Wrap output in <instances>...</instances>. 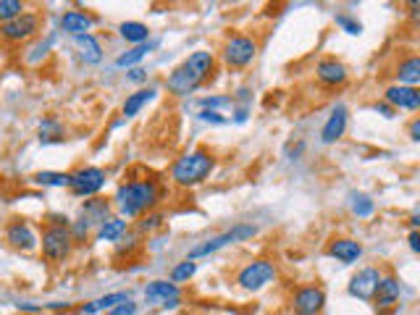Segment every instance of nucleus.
Wrapping results in <instances>:
<instances>
[{
    "mask_svg": "<svg viewBox=\"0 0 420 315\" xmlns=\"http://www.w3.org/2000/svg\"><path fill=\"white\" fill-rule=\"evenodd\" d=\"M213 66H216L213 53L197 50V53H192L190 58L181 63L179 69L171 71L169 79H166V89H169L171 95H176V98H184V95L195 92L213 74Z\"/></svg>",
    "mask_w": 420,
    "mask_h": 315,
    "instance_id": "nucleus-1",
    "label": "nucleus"
},
{
    "mask_svg": "<svg viewBox=\"0 0 420 315\" xmlns=\"http://www.w3.org/2000/svg\"><path fill=\"white\" fill-rule=\"evenodd\" d=\"M158 202V184L152 179H142V181H126L116 189L113 195V205L121 210V216L134 218L150 210Z\"/></svg>",
    "mask_w": 420,
    "mask_h": 315,
    "instance_id": "nucleus-2",
    "label": "nucleus"
},
{
    "mask_svg": "<svg viewBox=\"0 0 420 315\" xmlns=\"http://www.w3.org/2000/svg\"><path fill=\"white\" fill-rule=\"evenodd\" d=\"M213 168H216V158L213 153L208 150H192L187 155H181L173 168H171V179H173V184H179V187H197L202 184L205 179L213 174Z\"/></svg>",
    "mask_w": 420,
    "mask_h": 315,
    "instance_id": "nucleus-3",
    "label": "nucleus"
},
{
    "mask_svg": "<svg viewBox=\"0 0 420 315\" xmlns=\"http://www.w3.org/2000/svg\"><path fill=\"white\" fill-rule=\"evenodd\" d=\"M42 257L53 263V266H60V263H66L71 255V250H74V236L66 226H48L42 229Z\"/></svg>",
    "mask_w": 420,
    "mask_h": 315,
    "instance_id": "nucleus-4",
    "label": "nucleus"
},
{
    "mask_svg": "<svg viewBox=\"0 0 420 315\" xmlns=\"http://www.w3.org/2000/svg\"><path fill=\"white\" fill-rule=\"evenodd\" d=\"M258 56V42L250 37V34H231L226 42H223V50H221V58L226 66L231 69H244L250 66L252 60Z\"/></svg>",
    "mask_w": 420,
    "mask_h": 315,
    "instance_id": "nucleus-5",
    "label": "nucleus"
},
{
    "mask_svg": "<svg viewBox=\"0 0 420 315\" xmlns=\"http://www.w3.org/2000/svg\"><path fill=\"white\" fill-rule=\"evenodd\" d=\"M255 234H258V226H252V224H237V226L229 229V231H223V234H218V236H210L208 242L192 247L187 260H197V257L213 255V252H218L221 247L234 245V242H244V239H250V236H255Z\"/></svg>",
    "mask_w": 420,
    "mask_h": 315,
    "instance_id": "nucleus-6",
    "label": "nucleus"
},
{
    "mask_svg": "<svg viewBox=\"0 0 420 315\" xmlns=\"http://www.w3.org/2000/svg\"><path fill=\"white\" fill-rule=\"evenodd\" d=\"M276 274H279L276 266L270 260H263L261 257V260H252V263H247V266L242 268L239 274H237V284L244 292H261L270 281H276Z\"/></svg>",
    "mask_w": 420,
    "mask_h": 315,
    "instance_id": "nucleus-7",
    "label": "nucleus"
},
{
    "mask_svg": "<svg viewBox=\"0 0 420 315\" xmlns=\"http://www.w3.org/2000/svg\"><path fill=\"white\" fill-rule=\"evenodd\" d=\"M40 32V16L32 13V11H24L16 19L0 24V39L6 42H24V39H32Z\"/></svg>",
    "mask_w": 420,
    "mask_h": 315,
    "instance_id": "nucleus-8",
    "label": "nucleus"
},
{
    "mask_svg": "<svg viewBox=\"0 0 420 315\" xmlns=\"http://www.w3.org/2000/svg\"><path fill=\"white\" fill-rule=\"evenodd\" d=\"M103 187H105V171L98 166H84L71 174L69 189L74 192V197H92Z\"/></svg>",
    "mask_w": 420,
    "mask_h": 315,
    "instance_id": "nucleus-9",
    "label": "nucleus"
},
{
    "mask_svg": "<svg viewBox=\"0 0 420 315\" xmlns=\"http://www.w3.org/2000/svg\"><path fill=\"white\" fill-rule=\"evenodd\" d=\"M108 218V202L103 200V197H95V200H87L79 210V221H77V231H74V242L81 239V236H87L92 226H100L103 221Z\"/></svg>",
    "mask_w": 420,
    "mask_h": 315,
    "instance_id": "nucleus-10",
    "label": "nucleus"
},
{
    "mask_svg": "<svg viewBox=\"0 0 420 315\" xmlns=\"http://www.w3.org/2000/svg\"><path fill=\"white\" fill-rule=\"evenodd\" d=\"M326 305V292L320 286H300L291 297L294 315H318Z\"/></svg>",
    "mask_w": 420,
    "mask_h": 315,
    "instance_id": "nucleus-11",
    "label": "nucleus"
},
{
    "mask_svg": "<svg viewBox=\"0 0 420 315\" xmlns=\"http://www.w3.org/2000/svg\"><path fill=\"white\" fill-rule=\"evenodd\" d=\"M6 242H8L13 250H21V252H32L37 250V234L32 231V226L21 218H13L8 226H6Z\"/></svg>",
    "mask_w": 420,
    "mask_h": 315,
    "instance_id": "nucleus-12",
    "label": "nucleus"
},
{
    "mask_svg": "<svg viewBox=\"0 0 420 315\" xmlns=\"http://www.w3.org/2000/svg\"><path fill=\"white\" fill-rule=\"evenodd\" d=\"M400 295H402V284L397 276H381L379 286H376V292H373V305L379 307V310H391V307L400 302Z\"/></svg>",
    "mask_w": 420,
    "mask_h": 315,
    "instance_id": "nucleus-13",
    "label": "nucleus"
},
{
    "mask_svg": "<svg viewBox=\"0 0 420 315\" xmlns=\"http://www.w3.org/2000/svg\"><path fill=\"white\" fill-rule=\"evenodd\" d=\"M381 281L379 268H360L357 274L352 276L350 281V295L357 300H373V292Z\"/></svg>",
    "mask_w": 420,
    "mask_h": 315,
    "instance_id": "nucleus-14",
    "label": "nucleus"
},
{
    "mask_svg": "<svg viewBox=\"0 0 420 315\" xmlns=\"http://www.w3.org/2000/svg\"><path fill=\"white\" fill-rule=\"evenodd\" d=\"M315 77H318L320 84H326V87H341L344 82H347V66L336 58H323L315 66Z\"/></svg>",
    "mask_w": 420,
    "mask_h": 315,
    "instance_id": "nucleus-15",
    "label": "nucleus"
},
{
    "mask_svg": "<svg viewBox=\"0 0 420 315\" xmlns=\"http://www.w3.org/2000/svg\"><path fill=\"white\" fill-rule=\"evenodd\" d=\"M344 131H347V108L336 105V108L331 110L326 127L320 129V142L323 145H334V142H339L344 137Z\"/></svg>",
    "mask_w": 420,
    "mask_h": 315,
    "instance_id": "nucleus-16",
    "label": "nucleus"
},
{
    "mask_svg": "<svg viewBox=\"0 0 420 315\" xmlns=\"http://www.w3.org/2000/svg\"><path fill=\"white\" fill-rule=\"evenodd\" d=\"M60 27L63 32H69L71 37H81V34H90V30L95 27V16L87 11H66L60 16Z\"/></svg>",
    "mask_w": 420,
    "mask_h": 315,
    "instance_id": "nucleus-17",
    "label": "nucleus"
},
{
    "mask_svg": "<svg viewBox=\"0 0 420 315\" xmlns=\"http://www.w3.org/2000/svg\"><path fill=\"white\" fill-rule=\"evenodd\" d=\"M145 297L147 302H163L166 307L179 305V286L169 284V281H150L145 286Z\"/></svg>",
    "mask_w": 420,
    "mask_h": 315,
    "instance_id": "nucleus-18",
    "label": "nucleus"
},
{
    "mask_svg": "<svg viewBox=\"0 0 420 315\" xmlns=\"http://www.w3.org/2000/svg\"><path fill=\"white\" fill-rule=\"evenodd\" d=\"M386 103H391L394 108H405V110H418L420 108V92L415 87H402V84H394L383 92Z\"/></svg>",
    "mask_w": 420,
    "mask_h": 315,
    "instance_id": "nucleus-19",
    "label": "nucleus"
},
{
    "mask_svg": "<svg viewBox=\"0 0 420 315\" xmlns=\"http://www.w3.org/2000/svg\"><path fill=\"white\" fill-rule=\"evenodd\" d=\"M329 255L336 257L339 263H357L362 257V245L360 242H355V239H347V236H339V239H334L329 245Z\"/></svg>",
    "mask_w": 420,
    "mask_h": 315,
    "instance_id": "nucleus-20",
    "label": "nucleus"
},
{
    "mask_svg": "<svg viewBox=\"0 0 420 315\" xmlns=\"http://www.w3.org/2000/svg\"><path fill=\"white\" fill-rule=\"evenodd\" d=\"M74 45L79 48V56H81V60L84 63H100L103 60V48H100V42L92 37V34H81V37H74Z\"/></svg>",
    "mask_w": 420,
    "mask_h": 315,
    "instance_id": "nucleus-21",
    "label": "nucleus"
},
{
    "mask_svg": "<svg viewBox=\"0 0 420 315\" xmlns=\"http://www.w3.org/2000/svg\"><path fill=\"white\" fill-rule=\"evenodd\" d=\"M397 79H400L402 87H415L420 82V58L418 56H410V58H405L400 63V69H397Z\"/></svg>",
    "mask_w": 420,
    "mask_h": 315,
    "instance_id": "nucleus-22",
    "label": "nucleus"
},
{
    "mask_svg": "<svg viewBox=\"0 0 420 315\" xmlns=\"http://www.w3.org/2000/svg\"><path fill=\"white\" fill-rule=\"evenodd\" d=\"M119 34L131 45H145L147 37H150V30L142 24V21H124L119 27Z\"/></svg>",
    "mask_w": 420,
    "mask_h": 315,
    "instance_id": "nucleus-23",
    "label": "nucleus"
},
{
    "mask_svg": "<svg viewBox=\"0 0 420 315\" xmlns=\"http://www.w3.org/2000/svg\"><path fill=\"white\" fill-rule=\"evenodd\" d=\"M126 234V221H121V218L110 216L105 218L100 226H98V239L100 242H116L121 236Z\"/></svg>",
    "mask_w": 420,
    "mask_h": 315,
    "instance_id": "nucleus-24",
    "label": "nucleus"
},
{
    "mask_svg": "<svg viewBox=\"0 0 420 315\" xmlns=\"http://www.w3.org/2000/svg\"><path fill=\"white\" fill-rule=\"evenodd\" d=\"M155 98V89H137V92H134V95H129V98L124 100V116L126 118H131V116H137V113H140L142 110V105H145V103H150V100Z\"/></svg>",
    "mask_w": 420,
    "mask_h": 315,
    "instance_id": "nucleus-25",
    "label": "nucleus"
},
{
    "mask_svg": "<svg viewBox=\"0 0 420 315\" xmlns=\"http://www.w3.org/2000/svg\"><path fill=\"white\" fill-rule=\"evenodd\" d=\"M126 300H129L126 292H113V295H105V297H100V300L90 302V305H84V315H95V313H100V310H110V307L121 305V302H126Z\"/></svg>",
    "mask_w": 420,
    "mask_h": 315,
    "instance_id": "nucleus-26",
    "label": "nucleus"
},
{
    "mask_svg": "<svg viewBox=\"0 0 420 315\" xmlns=\"http://www.w3.org/2000/svg\"><path fill=\"white\" fill-rule=\"evenodd\" d=\"M34 184H40V187H69L71 174H60V171H40V174H34Z\"/></svg>",
    "mask_w": 420,
    "mask_h": 315,
    "instance_id": "nucleus-27",
    "label": "nucleus"
},
{
    "mask_svg": "<svg viewBox=\"0 0 420 315\" xmlns=\"http://www.w3.org/2000/svg\"><path fill=\"white\" fill-rule=\"evenodd\" d=\"M155 48V42H147V45H137L134 50H129V53H124V56H119L116 58V66L119 69H129V66H134V63H140L150 50Z\"/></svg>",
    "mask_w": 420,
    "mask_h": 315,
    "instance_id": "nucleus-28",
    "label": "nucleus"
},
{
    "mask_svg": "<svg viewBox=\"0 0 420 315\" xmlns=\"http://www.w3.org/2000/svg\"><path fill=\"white\" fill-rule=\"evenodd\" d=\"M63 127H60L55 118H45L40 124V142H60L63 139Z\"/></svg>",
    "mask_w": 420,
    "mask_h": 315,
    "instance_id": "nucleus-29",
    "label": "nucleus"
},
{
    "mask_svg": "<svg viewBox=\"0 0 420 315\" xmlns=\"http://www.w3.org/2000/svg\"><path fill=\"white\" fill-rule=\"evenodd\" d=\"M24 3L21 0H0V24H6V21L16 19L24 13Z\"/></svg>",
    "mask_w": 420,
    "mask_h": 315,
    "instance_id": "nucleus-30",
    "label": "nucleus"
},
{
    "mask_svg": "<svg viewBox=\"0 0 420 315\" xmlns=\"http://www.w3.org/2000/svg\"><path fill=\"white\" fill-rule=\"evenodd\" d=\"M373 210H376V202H373L368 195H352V213H355V216L368 218L373 216Z\"/></svg>",
    "mask_w": 420,
    "mask_h": 315,
    "instance_id": "nucleus-31",
    "label": "nucleus"
},
{
    "mask_svg": "<svg viewBox=\"0 0 420 315\" xmlns=\"http://www.w3.org/2000/svg\"><path fill=\"white\" fill-rule=\"evenodd\" d=\"M195 271H197V266H195V260H181L179 266L171 271V284H179V281H187V278H192V276H195Z\"/></svg>",
    "mask_w": 420,
    "mask_h": 315,
    "instance_id": "nucleus-32",
    "label": "nucleus"
},
{
    "mask_svg": "<svg viewBox=\"0 0 420 315\" xmlns=\"http://www.w3.org/2000/svg\"><path fill=\"white\" fill-rule=\"evenodd\" d=\"M134 313H137V305H134L131 300H126V302H121V305L110 307L105 315H134Z\"/></svg>",
    "mask_w": 420,
    "mask_h": 315,
    "instance_id": "nucleus-33",
    "label": "nucleus"
},
{
    "mask_svg": "<svg viewBox=\"0 0 420 315\" xmlns=\"http://www.w3.org/2000/svg\"><path fill=\"white\" fill-rule=\"evenodd\" d=\"M336 24H339V27H344V30L350 32V34H360V32H362L360 24H357L355 19H350V16H336Z\"/></svg>",
    "mask_w": 420,
    "mask_h": 315,
    "instance_id": "nucleus-34",
    "label": "nucleus"
},
{
    "mask_svg": "<svg viewBox=\"0 0 420 315\" xmlns=\"http://www.w3.org/2000/svg\"><path fill=\"white\" fill-rule=\"evenodd\" d=\"M200 118L208 124H226V118L221 116L218 110H200Z\"/></svg>",
    "mask_w": 420,
    "mask_h": 315,
    "instance_id": "nucleus-35",
    "label": "nucleus"
},
{
    "mask_svg": "<svg viewBox=\"0 0 420 315\" xmlns=\"http://www.w3.org/2000/svg\"><path fill=\"white\" fill-rule=\"evenodd\" d=\"M155 226H160V216H158V213H152V216L142 218V224H140L142 231H152Z\"/></svg>",
    "mask_w": 420,
    "mask_h": 315,
    "instance_id": "nucleus-36",
    "label": "nucleus"
},
{
    "mask_svg": "<svg viewBox=\"0 0 420 315\" xmlns=\"http://www.w3.org/2000/svg\"><path fill=\"white\" fill-rule=\"evenodd\" d=\"M226 103H229L226 98H205L202 100V110H216L221 105H226Z\"/></svg>",
    "mask_w": 420,
    "mask_h": 315,
    "instance_id": "nucleus-37",
    "label": "nucleus"
},
{
    "mask_svg": "<svg viewBox=\"0 0 420 315\" xmlns=\"http://www.w3.org/2000/svg\"><path fill=\"white\" fill-rule=\"evenodd\" d=\"M373 110H376V113H383V118H394V108L383 105V103H376V105H373Z\"/></svg>",
    "mask_w": 420,
    "mask_h": 315,
    "instance_id": "nucleus-38",
    "label": "nucleus"
},
{
    "mask_svg": "<svg viewBox=\"0 0 420 315\" xmlns=\"http://www.w3.org/2000/svg\"><path fill=\"white\" fill-rule=\"evenodd\" d=\"M410 139L412 142H418L420 139V118H415V121L410 124Z\"/></svg>",
    "mask_w": 420,
    "mask_h": 315,
    "instance_id": "nucleus-39",
    "label": "nucleus"
},
{
    "mask_svg": "<svg viewBox=\"0 0 420 315\" xmlns=\"http://www.w3.org/2000/svg\"><path fill=\"white\" fill-rule=\"evenodd\" d=\"M407 242H410L412 252H420V234L418 231H410V239H407Z\"/></svg>",
    "mask_w": 420,
    "mask_h": 315,
    "instance_id": "nucleus-40",
    "label": "nucleus"
},
{
    "mask_svg": "<svg viewBox=\"0 0 420 315\" xmlns=\"http://www.w3.org/2000/svg\"><path fill=\"white\" fill-rule=\"evenodd\" d=\"M21 310V313H40L42 307L40 305H29V302H24V305H16Z\"/></svg>",
    "mask_w": 420,
    "mask_h": 315,
    "instance_id": "nucleus-41",
    "label": "nucleus"
},
{
    "mask_svg": "<svg viewBox=\"0 0 420 315\" xmlns=\"http://www.w3.org/2000/svg\"><path fill=\"white\" fill-rule=\"evenodd\" d=\"M145 77H147V74H145L142 69H131V71H129V79H131V82H142Z\"/></svg>",
    "mask_w": 420,
    "mask_h": 315,
    "instance_id": "nucleus-42",
    "label": "nucleus"
},
{
    "mask_svg": "<svg viewBox=\"0 0 420 315\" xmlns=\"http://www.w3.org/2000/svg\"><path fill=\"white\" fill-rule=\"evenodd\" d=\"M418 224H420V216L415 213V216H410V226H412V231H418Z\"/></svg>",
    "mask_w": 420,
    "mask_h": 315,
    "instance_id": "nucleus-43",
    "label": "nucleus"
},
{
    "mask_svg": "<svg viewBox=\"0 0 420 315\" xmlns=\"http://www.w3.org/2000/svg\"><path fill=\"white\" fill-rule=\"evenodd\" d=\"M244 118H247V110H244V108L237 110V121H244Z\"/></svg>",
    "mask_w": 420,
    "mask_h": 315,
    "instance_id": "nucleus-44",
    "label": "nucleus"
},
{
    "mask_svg": "<svg viewBox=\"0 0 420 315\" xmlns=\"http://www.w3.org/2000/svg\"><path fill=\"white\" fill-rule=\"evenodd\" d=\"M0 184H3V181H0Z\"/></svg>",
    "mask_w": 420,
    "mask_h": 315,
    "instance_id": "nucleus-45",
    "label": "nucleus"
}]
</instances>
